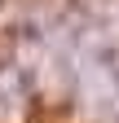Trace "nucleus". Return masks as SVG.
<instances>
[{
  "label": "nucleus",
  "instance_id": "f257e3e1",
  "mask_svg": "<svg viewBox=\"0 0 119 123\" xmlns=\"http://www.w3.org/2000/svg\"><path fill=\"white\" fill-rule=\"evenodd\" d=\"M75 92L93 114H119V26H93L71 49Z\"/></svg>",
  "mask_w": 119,
  "mask_h": 123
}]
</instances>
